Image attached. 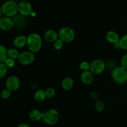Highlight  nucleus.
I'll return each mask as SVG.
<instances>
[{"label": "nucleus", "instance_id": "393cba45", "mask_svg": "<svg viewBox=\"0 0 127 127\" xmlns=\"http://www.w3.org/2000/svg\"><path fill=\"white\" fill-rule=\"evenodd\" d=\"M16 61V60L12 59L9 58V57H7L4 63V64L7 66V68H13L15 66V65H16V61Z\"/></svg>", "mask_w": 127, "mask_h": 127}, {"label": "nucleus", "instance_id": "4468645a", "mask_svg": "<svg viewBox=\"0 0 127 127\" xmlns=\"http://www.w3.org/2000/svg\"><path fill=\"white\" fill-rule=\"evenodd\" d=\"M105 39L110 43L114 44L119 42L120 37L119 34L114 31H109L105 34Z\"/></svg>", "mask_w": 127, "mask_h": 127}, {"label": "nucleus", "instance_id": "7c9ffc66", "mask_svg": "<svg viewBox=\"0 0 127 127\" xmlns=\"http://www.w3.org/2000/svg\"><path fill=\"white\" fill-rule=\"evenodd\" d=\"M17 127H31L27 123H21Z\"/></svg>", "mask_w": 127, "mask_h": 127}, {"label": "nucleus", "instance_id": "423d86ee", "mask_svg": "<svg viewBox=\"0 0 127 127\" xmlns=\"http://www.w3.org/2000/svg\"><path fill=\"white\" fill-rule=\"evenodd\" d=\"M106 68L105 62L100 59H96L90 63V70L94 75H99L102 73Z\"/></svg>", "mask_w": 127, "mask_h": 127}, {"label": "nucleus", "instance_id": "f03ea898", "mask_svg": "<svg viewBox=\"0 0 127 127\" xmlns=\"http://www.w3.org/2000/svg\"><path fill=\"white\" fill-rule=\"evenodd\" d=\"M2 13L4 16L13 17L18 12V4L13 0H9L2 5Z\"/></svg>", "mask_w": 127, "mask_h": 127}, {"label": "nucleus", "instance_id": "2eb2a0df", "mask_svg": "<svg viewBox=\"0 0 127 127\" xmlns=\"http://www.w3.org/2000/svg\"><path fill=\"white\" fill-rule=\"evenodd\" d=\"M74 80L70 77H65L64 79L62 80V87L64 90L69 91L71 90L74 87Z\"/></svg>", "mask_w": 127, "mask_h": 127}, {"label": "nucleus", "instance_id": "9d476101", "mask_svg": "<svg viewBox=\"0 0 127 127\" xmlns=\"http://www.w3.org/2000/svg\"><path fill=\"white\" fill-rule=\"evenodd\" d=\"M14 26L12 17L2 16L0 19V29L3 31H8L12 29Z\"/></svg>", "mask_w": 127, "mask_h": 127}, {"label": "nucleus", "instance_id": "473e14b6", "mask_svg": "<svg viewBox=\"0 0 127 127\" xmlns=\"http://www.w3.org/2000/svg\"></svg>", "mask_w": 127, "mask_h": 127}, {"label": "nucleus", "instance_id": "0eeeda50", "mask_svg": "<svg viewBox=\"0 0 127 127\" xmlns=\"http://www.w3.org/2000/svg\"><path fill=\"white\" fill-rule=\"evenodd\" d=\"M35 54L33 52L29 51H23L20 52L19 56L18 58V61L22 65H29L32 64L35 61Z\"/></svg>", "mask_w": 127, "mask_h": 127}, {"label": "nucleus", "instance_id": "1a4fd4ad", "mask_svg": "<svg viewBox=\"0 0 127 127\" xmlns=\"http://www.w3.org/2000/svg\"><path fill=\"white\" fill-rule=\"evenodd\" d=\"M21 86V81L16 75H10L5 82V87L11 92H16Z\"/></svg>", "mask_w": 127, "mask_h": 127}, {"label": "nucleus", "instance_id": "ddd939ff", "mask_svg": "<svg viewBox=\"0 0 127 127\" xmlns=\"http://www.w3.org/2000/svg\"><path fill=\"white\" fill-rule=\"evenodd\" d=\"M43 37L46 41L52 43H53L55 41L59 39L58 32L53 29H48L46 31L43 35Z\"/></svg>", "mask_w": 127, "mask_h": 127}, {"label": "nucleus", "instance_id": "f257e3e1", "mask_svg": "<svg viewBox=\"0 0 127 127\" xmlns=\"http://www.w3.org/2000/svg\"><path fill=\"white\" fill-rule=\"evenodd\" d=\"M42 38L37 32H32L27 36V47L29 51L36 53L40 51L42 47Z\"/></svg>", "mask_w": 127, "mask_h": 127}, {"label": "nucleus", "instance_id": "dca6fc26", "mask_svg": "<svg viewBox=\"0 0 127 127\" xmlns=\"http://www.w3.org/2000/svg\"><path fill=\"white\" fill-rule=\"evenodd\" d=\"M29 118L33 122H39L43 118V113L37 109L32 110L29 113Z\"/></svg>", "mask_w": 127, "mask_h": 127}, {"label": "nucleus", "instance_id": "bb28decb", "mask_svg": "<svg viewBox=\"0 0 127 127\" xmlns=\"http://www.w3.org/2000/svg\"><path fill=\"white\" fill-rule=\"evenodd\" d=\"M45 94L47 98H53V97H55L56 95V90L52 87H50L48 88L47 90H45Z\"/></svg>", "mask_w": 127, "mask_h": 127}, {"label": "nucleus", "instance_id": "2f4dec72", "mask_svg": "<svg viewBox=\"0 0 127 127\" xmlns=\"http://www.w3.org/2000/svg\"><path fill=\"white\" fill-rule=\"evenodd\" d=\"M3 13H2V7L0 6V19L3 16Z\"/></svg>", "mask_w": 127, "mask_h": 127}, {"label": "nucleus", "instance_id": "cd10ccee", "mask_svg": "<svg viewBox=\"0 0 127 127\" xmlns=\"http://www.w3.org/2000/svg\"><path fill=\"white\" fill-rule=\"evenodd\" d=\"M79 68L82 71H86L90 70V63L88 61H83L79 65Z\"/></svg>", "mask_w": 127, "mask_h": 127}, {"label": "nucleus", "instance_id": "7ed1b4c3", "mask_svg": "<svg viewBox=\"0 0 127 127\" xmlns=\"http://www.w3.org/2000/svg\"><path fill=\"white\" fill-rule=\"evenodd\" d=\"M60 118V113L57 110L50 108L43 113L42 120L45 124L52 126L55 125Z\"/></svg>", "mask_w": 127, "mask_h": 127}, {"label": "nucleus", "instance_id": "f3484780", "mask_svg": "<svg viewBox=\"0 0 127 127\" xmlns=\"http://www.w3.org/2000/svg\"><path fill=\"white\" fill-rule=\"evenodd\" d=\"M14 26L18 28H22L26 24V20L24 16L22 15H16L12 17Z\"/></svg>", "mask_w": 127, "mask_h": 127}, {"label": "nucleus", "instance_id": "a211bd4d", "mask_svg": "<svg viewBox=\"0 0 127 127\" xmlns=\"http://www.w3.org/2000/svg\"><path fill=\"white\" fill-rule=\"evenodd\" d=\"M33 98H34L36 102H38V103H41L45 100L46 98V94L45 91L43 89H38L35 92L34 95H33Z\"/></svg>", "mask_w": 127, "mask_h": 127}, {"label": "nucleus", "instance_id": "20e7f679", "mask_svg": "<svg viewBox=\"0 0 127 127\" xmlns=\"http://www.w3.org/2000/svg\"><path fill=\"white\" fill-rule=\"evenodd\" d=\"M112 78L117 84H124L127 82V70L122 67H115L112 71Z\"/></svg>", "mask_w": 127, "mask_h": 127}, {"label": "nucleus", "instance_id": "39448f33", "mask_svg": "<svg viewBox=\"0 0 127 127\" xmlns=\"http://www.w3.org/2000/svg\"><path fill=\"white\" fill-rule=\"evenodd\" d=\"M58 33L60 39L63 41L64 43L72 42L75 38V32L74 29L70 27H62L60 29Z\"/></svg>", "mask_w": 127, "mask_h": 127}, {"label": "nucleus", "instance_id": "a878e982", "mask_svg": "<svg viewBox=\"0 0 127 127\" xmlns=\"http://www.w3.org/2000/svg\"><path fill=\"white\" fill-rule=\"evenodd\" d=\"M11 92H11L9 90L6 88L1 91V93H0V96H1V97L2 99H7V98H9L11 97Z\"/></svg>", "mask_w": 127, "mask_h": 127}, {"label": "nucleus", "instance_id": "5701e85b", "mask_svg": "<svg viewBox=\"0 0 127 127\" xmlns=\"http://www.w3.org/2000/svg\"><path fill=\"white\" fill-rule=\"evenodd\" d=\"M8 71V68L4 63H0V78L6 77Z\"/></svg>", "mask_w": 127, "mask_h": 127}, {"label": "nucleus", "instance_id": "412c9836", "mask_svg": "<svg viewBox=\"0 0 127 127\" xmlns=\"http://www.w3.org/2000/svg\"><path fill=\"white\" fill-rule=\"evenodd\" d=\"M119 44L120 49L123 50H127V33L120 39Z\"/></svg>", "mask_w": 127, "mask_h": 127}, {"label": "nucleus", "instance_id": "c85d7f7f", "mask_svg": "<svg viewBox=\"0 0 127 127\" xmlns=\"http://www.w3.org/2000/svg\"><path fill=\"white\" fill-rule=\"evenodd\" d=\"M120 64L121 67L127 70V53L123 55L120 60Z\"/></svg>", "mask_w": 127, "mask_h": 127}, {"label": "nucleus", "instance_id": "c756f323", "mask_svg": "<svg viewBox=\"0 0 127 127\" xmlns=\"http://www.w3.org/2000/svg\"><path fill=\"white\" fill-rule=\"evenodd\" d=\"M98 97H99V95H98L97 93L95 92H92L91 93V98L93 100H97L98 99Z\"/></svg>", "mask_w": 127, "mask_h": 127}, {"label": "nucleus", "instance_id": "6e6552de", "mask_svg": "<svg viewBox=\"0 0 127 127\" xmlns=\"http://www.w3.org/2000/svg\"><path fill=\"white\" fill-rule=\"evenodd\" d=\"M18 12L19 14L27 17L33 12V7L29 1L22 0L18 3Z\"/></svg>", "mask_w": 127, "mask_h": 127}, {"label": "nucleus", "instance_id": "b1692460", "mask_svg": "<svg viewBox=\"0 0 127 127\" xmlns=\"http://www.w3.org/2000/svg\"><path fill=\"white\" fill-rule=\"evenodd\" d=\"M64 42H63V41H62V40L60 39H58L57 41H55V42H53V47H54V48L56 50L60 51V50L63 49V46H64Z\"/></svg>", "mask_w": 127, "mask_h": 127}, {"label": "nucleus", "instance_id": "6ab92c4d", "mask_svg": "<svg viewBox=\"0 0 127 127\" xmlns=\"http://www.w3.org/2000/svg\"><path fill=\"white\" fill-rule=\"evenodd\" d=\"M7 49L6 46L0 45V63H4L6 59L8 57L7 56Z\"/></svg>", "mask_w": 127, "mask_h": 127}, {"label": "nucleus", "instance_id": "f8f14e48", "mask_svg": "<svg viewBox=\"0 0 127 127\" xmlns=\"http://www.w3.org/2000/svg\"><path fill=\"white\" fill-rule=\"evenodd\" d=\"M13 44L17 49H22L27 46V36L19 35L16 36L13 41Z\"/></svg>", "mask_w": 127, "mask_h": 127}, {"label": "nucleus", "instance_id": "9b49d317", "mask_svg": "<svg viewBox=\"0 0 127 127\" xmlns=\"http://www.w3.org/2000/svg\"><path fill=\"white\" fill-rule=\"evenodd\" d=\"M94 75L91 71H83L81 74L80 78L82 83L85 85H90L93 82L94 79Z\"/></svg>", "mask_w": 127, "mask_h": 127}, {"label": "nucleus", "instance_id": "4be33fe9", "mask_svg": "<svg viewBox=\"0 0 127 127\" xmlns=\"http://www.w3.org/2000/svg\"><path fill=\"white\" fill-rule=\"evenodd\" d=\"M105 108V105L104 102L101 100L97 99L95 100V108L98 112H102L104 110Z\"/></svg>", "mask_w": 127, "mask_h": 127}, {"label": "nucleus", "instance_id": "aec40b11", "mask_svg": "<svg viewBox=\"0 0 127 127\" xmlns=\"http://www.w3.org/2000/svg\"><path fill=\"white\" fill-rule=\"evenodd\" d=\"M20 52L17 48H10L8 49L7 51V56L9 58L12 59H18L19 56Z\"/></svg>", "mask_w": 127, "mask_h": 127}]
</instances>
